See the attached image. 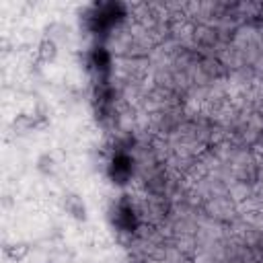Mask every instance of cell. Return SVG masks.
<instances>
[{"label": "cell", "instance_id": "obj_1", "mask_svg": "<svg viewBox=\"0 0 263 263\" xmlns=\"http://www.w3.org/2000/svg\"><path fill=\"white\" fill-rule=\"evenodd\" d=\"M29 255V245L27 243H13V245H7V257L11 261H23L25 257Z\"/></svg>", "mask_w": 263, "mask_h": 263}, {"label": "cell", "instance_id": "obj_2", "mask_svg": "<svg viewBox=\"0 0 263 263\" xmlns=\"http://www.w3.org/2000/svg\"><path fill=\"white\" fill-rule=\"evenodd\" d=\"M37 54H39V60H41V62H52V60L56 58V54H58L56 41H54V39H43V41L39 43Z\"/></svg>", "mask_w": 263, "mask_h": 263}, {"label": "cell", "instance_id": "obj_3", "mask_svg": "<svg viewBox=\"0 0 263 263\" xmlns=\"http://www.w3.org/2000/svg\"><path fill=\"white\" fill-rule=\"evenodd\" d=\"M66 210H68V214H72V216L78 218V220L84 218V204H82V200H80L78 195H74V193L66 198Z\"/></svg>", "mask_w": 263, "mask_h": 263}, {"label": "cell", "instance_id": "obj_4", "mask_svg": "<svg viewBox=\"0 0 263 263\" xmlns=\"http://www.w3.org/2000/svg\"><path fill=\"white\" fill-rule=\"evenodd\" d=\"M13 125H15V129L19 132V134H27V132H29L31 127H35L37 123H35V119L29 117V115H19V117L13 121Z\"/></svg>", "mask_w": 263, "mask_h": 263}, {"label": "cell", "instance_id": "obj_5", "mask_svg": "<svg viewBox=\"0 0 263 263\" xmlns=\"http://www.w3.org/2000/svg\"><path fill=\"white\" fill-rule=\"evenodd\" d=\"M37 169H39L43 175H50V173H54V169H56V161H54L50 155H41L39 161H37Z\"/></svg>", "mask_w": 263, "mask_h": 263}]
</instances>
